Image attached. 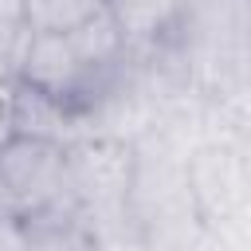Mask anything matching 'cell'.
I'll use <instances>...</instances> for the list:
<instances>
[{
    "instance_id": "obj_9",
    "label": "cell",
    "mask_w": 251,
    "mask_h": 251,
    "mask_svg": "<svg viewBox=\"0 0 251 251\" xmlns=\"http://www.w3.org/2000/svg\"><path fill=\"white\" fill-rule=\"evenodd\" d=\"M27 24L20 16H4L0 12V82H16L20 75V59L27 47Z\"/></svg>"
},
{
    "instance_id": "obj_2",
    "label": "cell",
    "mask_w": 251,
    "mask_h": 251,
    "mask_svg": "<svg viewBox=\"0 0 251 251\" xmlns=\"http://www.w3.org/2000/svg\"><path fill=\"white\" fill-rule=\"evenodd\" d=\"M55 212H78L67 188V145L16 133L0 145V216L24 227Z\"/></svg>"
},
{
    "instance_id": "obj_1",
    "label": "cell",
    "mask_w": 251,
    "mask_h": 251,
    "mask_svg": "<svg viewBox=\"0 0 251 251\" xmlns=\"http://www.w3.org/2000/svg\"><path fill=\"white\" fill-rule=\"evenodd\" d=\"M67 188L78 216L102 231L129 220L133 188V137L122 133H82L67 145Z\"/></svg>"
},
{
    "instance_id": "obj_7",
    "label": "cell",
    "mask_w": 251,
    "mask_h": 251,
    "mask_svg": "<svg viewBox=\"0 0 251 251\" xmlns=\"http://www.w3.org/2000/svg\"><path fill=\"white\" fill-rule=\"evenodd\" d=\"M20 251H94V227L78 212H55L20 227Z\"/></svg>"
},
{
    "instance_id": "obj_8",
    "label": "cell",
    "mask_w": 251,
    "mask_h": 251,
    "mask_svg": "<svg viewBox=\"0 0 251 251\" xmlns=\"http://www.w3.org/2000/svg\"><path fill=\"white\" fill-rule=\"evenodd\" d=\"M98 8H106V0H20L16 16L27 31H75Z\"/></svg>"
},
{
    "instance_id": "obj_11",
    "label": "cell",
    "mask_w": 251,
    "mask_h": 251,
    "mask_svg": "<svg viewBox=\"0 0 251 251\" xmlns=\"http://www.w3.org/2000/svg\"><path fill=\"white\" fill-rule=\"evenodd\" d=\"M0 251H20V224L0 216Z\"/></svg>"
},
{
    "instance_id": "obj_5",
    "label": "cell",
    "mask_w": 251,
    "mask_h": 251,
    "mask_svg": "<svg viewBox=\"0 0 251 251\" xmlns=\"http://www.w3.org/2000/svg\"><path fill=\"white\" fill-rule=\"evenodd\" d=\"M106 12L114 16L129 51H149L180 31L188 0H106Z\"/></svg>"
},
{
    "instance_id": "obj_6",
    "label": "cell",
    "mask_w": 251,
    "mask_h": 251,
    "mask_svg": "<svg viewBox=\"0 0 251 251\" xmlns=\"http://www.w3.org/2000/svg\"><path fill=\"white\" fill-rule=\"evenodd\" d=\"M16 133L24 137H39V141H55V145H71L75 137L90 133V122L27 86L16 82Z\"/></svg>"
},
{
    "instance_id": "obj_4",
    "label": "cell",
    "mask_w": 251,
    "mask_h": 251,
    "mask_svg": "<svg viewBox=\"0 0 251 251\" xmlns=\"http://www.w3.org/2000/svg\"><path fill=\"white\" fill-rule=\"evenodd\" d=\"M184 180H188V200L200 231L216 235L224 224L239 220L247 196V173L235 137H212L192 145L184 153Z\"/></svg>"
},
{
    "instance_id": "obj_3",
    "label": "cell",
    "mask_w": 251,
    "mask_h": 251,
    "mask_svg": "<svg viewBox=\"0 0 251 251\" xmlns=\"http://www.w3.org/2000/svg\"><path fill=\"white\" fill-rule=\"evenodd\" d=\"M20 86L82 114L90 122V110L102 102L106 94V78H98L71 47L67 31H31L27 35V47H24V59H20V75H16Z\"/></svg>"
},
{
    "instance_id": "obj_10",
    "label": "cell",
    "mask_w": 251,
    "mask_h": 251,
    "mask_svg": "<svg viewBox=\"0 0 251 251\" xmlns=\"http://www.w3.org/2000/svg\"><path fill=\"white\" fill-rule=\"evenodd\" d=\"M16 137V82H0V145Z\"/></svg>"
}]
</instances>
